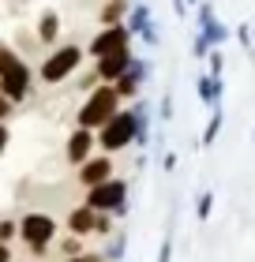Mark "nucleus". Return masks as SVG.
I'll list each match as a JSON object with an SVG mask.
<instances>
[{
  "label": "nucleus",
  "mask_w": 255,
  "mask_h": 262,
  "mask_svg": "<svg viewBox=\"0 0 255 262\" xmlns=\"http://www.w3.org/2000/svg\"><path fill=\"white\" fill-rule=\"evenodd\" d=\"M147 75H150V64H147V60H139V56H131L128 71L113 82L116 94H120V101H128V105L135 101V98H139V90H143V82H147Z\"/></svg>",
  "instance_id": "nucleus-10"
},
{
  "label": "nucleus",
  "mask_w": 255,
  "mask_h": 262,
  "mask_svg": "<svg viewBox=\"0 0 255 262\" xmlns=\"http://www.w3.org/2000/svg\"><path fill=\"white\" fill-rule=\"evenodd\" d=\"M128 11H131L128 0H105L98 8V23L102 27H120V23H128Z\"/></svg>",
  "instance_id": "nucleus-18"
},
{
  "label": "nucleus",
  "mask_w": 255,
  "mask_h": 262,
  "mask_svg": "<svg viewBox=\"0 0 255 262\" xmlns=\"http://www.w3.org/2000/svg\"><path fill=\"white\" fill-rule=\"evenodd\" d=\"M87 60V49L83 45H56L53 53H45V60L38 64V79L45 82V86H56V82H64L68 75H75L79 64Z\"/></svg>",
  "instance_id": "nucleus-3"
},
{
  "label": "nucleus",
  "mask_w": 255,
  "mask_h": 262,
  "mask_svg": "<svg viewBox=\"0 0 255 262\" xmlns=\"http://www.w3.org/2000/svg\"><path fill=\"white\" fill-rule=\"evenodd\" d=\"M128 30H131V38H143L147 49H158V41H162V34L154 27V15H150V8L143 4V0H135L131 11H128Z\"/></svg>",
  "instance_id": "nucleus-9"
},
{
  "label": "nucleus",
  "mask_w": 255,
  "mask_h": 262,
  "mask_svg": "<svg viewBox=\"0 0 255 262\" xmlns=\"http://www.w3.org/2000/svg\"><path fill=\"white\" fill-rule=\"evenodd\" d=\"M222 71H225V53L222 49H210V56H206V75L222 79Z\"/></svg>",
  "instance_id": "nucleus-23"
},
{
  "label": "nucleus",
  "mask_w": 255,
  "mask_h": 262,
  "mask_svg": "<svg viewBox=\"0 0 255 262\" xmlns=\"http://www.w3.org/2000/svg\"><path fill=\"white\" fill-rule=\"evenodd\" d=\"M191 56H199V60H206V56H210V41H206L199 30H195V38H191Z\"/></svg>",
  "instance_id": "nucleus-28"
},
{
  "label": "nucleus",
  "mask_w": 255,
  "mask_h": 262,
  "mask_svg": "<svg viewBox=\"0 0 255 262\" xmlns=\"http://www.w3.org/2000/svg\"><path fill=\"white\" fill-rule=\"evenodd\" d=\"M56 240H60V251H64V258H75V255H83V240H79V236L64 232V236H56Z\"/></svg>",
  "instance_id": "nucleus-22"
},
{
  "label": "nucleus",
  "mask_w": 255,
  "mask_h": 262,
  "mask_svg": "<svg viewBox=\"0 0 255 262\" xmlns=\"http://www.w3.org/2000/svg\"><path fill=\"white\" fill-rule=\"evenodd\" d=\"M30 90H34V71H30V64H27V60L11 64L4 75H0V94H4L11 105L27 101V98H30Z\"/></svg>",
  "instance_id": "nucleus-7"
},
{
  "label": "nucleus",
  "mask_w": 255,
  "mask_h": 262,
  "mask_svg": "<svg viewBox=\"0 0 255 262\" xmlns=\"http://www.w3.org/2000/svg\"><path fill=\"white\" fill-rule=\"evenodd\" d=\"M195 90H199V101L206 109H222V94H225V82L214 79V75H199L195 79Z\"/></svg>",
  "instance_id": "nucleus-16"
},
{
  "label": "nucleus",
  "mask_w": 255,
  "mask_h": 262,
  "mask_svg": "<svg viewBox=\"0 0 255 262\" xmlns=\"http://www.w3.org/2000/svg\"><path fill=\"white\" fill-rule=\"evenodd\" d=\"M11 113H15V105H11L4 94H0V124H8V116H11Z\"/></svg>",
  "instance_id": "nucleus-32"
},
{
  "label": "nucleus",
  "mask_w": 255,
  "mask_h": 262,
  "mask_svg": "<svg viewBox=\"0 0 255 262\" xmlns=\"http://www.w3.org/2000/svg\"><path fill=\"white\" fill-rule=\"evenodd\" d=\"M8 142H11V131H8V124H0V158L8 154Z\"/></svg>",
  "instance_id": "nucleus-33"
},
{
  "label": "nucleus",
  "mask_w": 255,
  "mask_h": 262,
  "mask_svg": "<svg viewBox=\"0 0 255 262\" xmlns=\"http://www.w3.org/2000/svg\"><path fill=\"white\" fill-rule=\"evenodd\" d=\"M214 202H218V195L210 191V187H206V191H199V199H195V217L206 225L210 221V213H214Z\"/></svg>",
  "instance_id": "nucleus-20"
},
{
  "label": "nucleus",
  "mask_w": 255,
  "mask_h": 262,
  "mask_svg": "<svg viewBox=\"0 0 255 262\" xmlns=\"http://www.w3.org/2000/svg\"><path fill=\"white\" fill-rule=\"evenodd\" d=\"M158 116H162V124L173 120V90H165V94H162V113H158Z\"/></svg>",
  "instance_id": "nucleus-29"
},
{
  "label": "nucleus",
  "mask_w": 255,
  "mask_h": 262,
  "mask_svg": "<svg viewBox=\"0 0 255 262\" xmlns=\"http://www.w3.org/2000/svg\"><path fill=\"white\" fill-rule=\"evenodd\" d=\"M173 11H176V19H188V0H173Z\"/></svg>",
  "instance_id": "nucleus-36"
},
{
  "label": "nucleus",
  "mask_w": 255,
  "mask_h": 262,
  "mask_svg": "<svg viewBox=\"0 0 255 262\" xmlns=\"http://www.w3.org/2000/svg\"><path fill=\"white\" fill-rule=\"evenodd\" d=\"M233 34H237V41L244 45V49H251V45H255V27H251V23H240Z\"/></svg>",
  "instance_id": "nucleus-26"
},
{
  "label": "nucleus",
  "mask_w": 255,
  "mask_h": 262,
  "mask_svg": "<svg viewBox=\"0 0 255 262\" xmlns=\"http://www.w3.org/2000/svg\"><path fill=\"white\" fill-rule=\"evenodd\" d=\"M195 19H199V34L210 41V49H222V45L229 41V27H225V23H218L214 4L199 0V4H195Z\"/></svg>",
  "instance_id": "nucleus-11"
},
{
  "label": "nucleus",
  "mask_w": 255,
  "mask_h": 262,
  "mask_svg": "<svg viewBox=\"0 0 255 262\" xmlns=\"http://www.w3.org/2000/svg\"><path fill=\"white\" fill-rule=\"evenodd\" d=\"M131 41L135 38H131L128 23H120V27H98V34L87 45V56L102 60V56H113V53H131Z\"/></svg>",
  "instance_id": "nucleus-6"
},
{
  "label": "nucleus",
  "mask_w": 255,
  "mask_h": 262,
  "mask_svg": "<svg viewBox=\"0 0 255 262\" xmlns=\"http://www.w3.org/2000/svg\"><path fill=\"white\" fill-rule=\"evenodd\" d=\"M113 213H98V225H94V236H98V240H105L109 232H113Z\"/></svg>",
  "instance_id": "nucleus-27"
},
{
  "label": "nucleus",
  "mask_w": 255,
  "mask_h": 262,
  "mask_svg": "<svg viewBox=\"0 0 255 262\" xmlns=\"http://www.w3.org/2000/svg\"><path fill=\"white\" fill-rule=\"evenodd\" d=\"M176 161H180V158H176V150H169L165 158H162V169H165V172H173V169H176Z\"/></svg>",
  "instance_id": "nucleus-34"
},
{
  "label": "nucleus",
  "mask_w": 255,
  "mask_h": 262,
  "mask_svg": "<svg viewBox=\"0 0 255 262\" xmlns=\"http://www.w3.org/2000/svg\"><path fill=\"white\" fill-rule=\"evenodd\" d=\"M131 56H135V53H113V56H102V60H94V68H98V79H102V82H116V79L128 71Z\"/></svg>",
  "instance_id": "nucleus-15"
},
{
  "label": "nucleus",
  "mask_w": 255,
  "mask_h": 262,
  "mask_svg": "<svg viewBox=\"0 0 255 262\" xmlns=\"http://www.w3.org/2000/svg\"><path fill=\"white\" fill-rule=\"evenodd\" d=\"M251 56H255V45H251Z\"/></svg>",
  "instance_id": "nucleus-38"
},
{
  "label": "nucleus",
  "mask_w": 255,
  "mask_h": 262,
  "mask_svg": "<svg viewBox=\"0 0 255 262\" xmlns=\"http://www.w3.org/2000/svg\"><path fill=\"white\" fill-rule=\"evenodd\" d=\"M158 262H173V236L162 240V247H158Z\"/></svg>",
  "instance_id": "nucleus-30"
},
{
  "label": "nucleus",
  "mask_w": 255,
  "mask_h": 262,
  "mask_svg": "<svg viewBox=\"0 0 255 262\" xmlns=\"http://www.w3.org/2000/svg\"><path fill=\"white\" fill-rule=\"evenodd\" d=\"M124 251H128V232H120L116 240L105 247V255H102V258H105V262H120V258H124Z\"/></svg>",
  "instance_id": "nucleus-21"
},
{
  "label": "nucleus",
  "mask_w": 255,
  "mask_h": 262,
  "mask_svg": "<svg viewBox=\"0 0 255 262\" xmlns=\"http://www.w3.org/2000/svg\"><path fill=\"white\" fill-rule=\"evenodd\" d=\"M87 206L94 213H113V217H128V180L120 176H109L105 184L87 187Z\"/></svg>",
  "instance_id": "nucleus-4"
},
{
  "label": "nucleus",
  "mask_w": 255,
  "mask_h": 262,
  "mask_svg": "<svg viewBox=\"0 0 255 262\" xmlns=\"http://www.w3.org/2000/svg\"><path fill=\"white\" fill-rule=\"evenodd\" d=\"M60 15L53 8H45L38 11V23H34V38H38V45H49V49H56V41H60Z\"/></svg>",
  "instance_id": "nucleus-14"
},
{
  "label": "nucleus",
  "mask_w": 255,
  "mask_h": 262,
  "mask_svg": "<svg viewBox=\"0 0 255 262\" xmlns=\"http://www.w3.org/2000/svg\"><path fill=\"white\" fill-rule=\"evenodd\" d=\"M222 124H225V113H222V109H210V120H206L203 135H199V146H203V150H210L214 142H218V135H222Z\"/></svg>",
  "instance_id": "nucleus-19"
},
{
  "label": "nucleus",
  "mask_w": 255,
  "mask_h": 262,
  "mask_svg": "<svg viewBox=\"0 0 255 262\" xmlns=\"http://www.w3.org/2000/svg\"><path fill=\"white\" fill-rule=\"evenodd\" d=\"M19 240V221L15 217H0V244Z\"/></svg>",
  "instance_id": "nucleus-25"
},
{
  "label": "nucleus",
  "mask_w": 255,
  "mask_h": 262,
  "mask_svg": "<svg viewBox=\"0 0 255 262\" xmlns=\"http://www.w3.org/2000/svg\"><path fill=\"white\" fill-rule=\"evenodd\" d=\"M98 82H102V79H98V68H90V71H87V75H83V82H79V86H83V90H87V94H90L94 86H98Z\"/></svg>",
  "instance_id": "nucleus-31"
},
{
  "label": "nucleus",
  "mask_w": 255,
  "mask_h": 262,
  "mask_svg": "<svg viewBox=\"0 0 255 262\" xmlns=\"http://www.w3.org/2000/svg\"><path fill=\"white\" fill-rule=\"evenodd\" d=\"M116 169H113V158H109V154H94V158L90 161H83L79 165V184L83 187H98V184H105L109 180V176H113Z\"/></svg>",
  "instance_id": "nucleus-12"
},
{
  "label": "nucleus",
  "mask_w": 255,
  "mask_h": 262,
  "mask_svg": "<svg viewBox=\"0 0 255 262\" xmlns=\"http://www.w3.org/2000/svg\"><path fill=\"white\" fill-rule=\"evenodd\" d=\"M124 109V101H120V94L113 82H98L90 94H87V101L79 105V113H75V127H87V131H98L105 127L113 116Z\"/></svg>",
  "instance_id": "nucleus-1"
},
{
  "label": "nucleus",
  "mask_w": 255,
  "mask_h": 262,
  "mask_svg": "<svg viewBox=\"0 0 255 262\" xmlns=\"http://www.w3.org/2000/svg\"><path fill=\"white\" fill-rule=\"evenodd\" d=\"M56 236H60V225H56V217H49V213L30 210V213L19 217V240L27 244V251L34 258H42L45 251H49V247L56 244Z\"/></svg>",
  "instance_id": "nucleus-2"
},
{
  "label": "nucleus",
  "mask_w": 255,
  "mask_h": 262,
  "mask_svg": "<svg viewBox=\"0 0 255 262\" xmlns=\"http://www.w3.org/2000/svg\"><path fill=\"white\" fill-rule=\"evenodd\" d=\"M94 225H98V213H94L87 202H79V206H71L68 210V221H64V229L71 236H79V240H87V236H94Z\"/></svg>",
  "instance_id": "nucleus-13"
},
{
  "label": "nucleus",
  "mask_w": 255,
  "mask_h": 262,
  "mask_svg": "<svg viewBox=\"0 0 255 262\" xmlns=\"http://www.w3.org/2000/svg\"><path fill=\"white\" fill-rule=\"evenodd\" d=\"M128 146H135V116H131V109H120L105 127H98V150L113 158Z\"/></svg>",
  "instance_id": "nucleus-5"
},
{
  "label": "nucleus",
  "mask_w": 255,
  "mask_h": 262,
  "mask_svg": "<svg viewBox=\"0 0 255 262\" xmlns=\"http://www.w3.org/2000/svg\"><path fill=\"white\" fill-rule=\"evenodd\" d=\"M94 154H98V131H87V127H71L68 131V142H64V158L68 165H79L90 161Z\"/></svg>",
  "instance_id": "nucleus-8"
},
{
  "label": "nucleus",
  "mask_w": 255,
  "mask_h": 262,
  "mask_svg": "<svg viewBox=\"0 0 255 262\" xmlns=\"http://www.w3.org/2000/svg\"><path fill=\"white\" fill-rule=\"evenodd\" d=\"M251 139H255V131H251Z\"/></svg>",
  "instance_id": "nucleus-39"
},
{
  "label": "nucleus",
  "mask_w": 255,
  "mask_h": 262,
  "mask_svg": "<svg viewBox=\"0 0 255 262\" xmlns=\"http://www.w3.org/2000/svg\"><path fill=\"white\" fill-rule=\"evenodd\" d=\"M0 262H11V244H0Z\"/></svg>",
  "instance_id": "nucleus-37"
},
{
  "label": "nucleus",
  "mask_w": 255,
  "mask_h": 262,
  "mask_svg": "<svg viewBox=\"0 0 255 262\" xmlns=\"http://www.w3.org/2000/svg\"><path fill=\"white\" fill-rule=\"evenodd\" d=\"M23 56L15 53V45H8V41H0V75H4V71L11 68V64H19Z\"/></svg>",
  "instance_id": "nucleus-24"
},
{
  "label": "nucleus",
  "mask_w": 255,
  "mask_h": 262,
  "mask_svg": "<svg viewBox=\"0 0 255 262\" xmlns=\"http://www.w3.org/2000/svg\"><path fill=\"white\" fill-rule=\"evenodd\" d=\"M64 262H105L102 255H94V251H83V255H75V258H64Z\"/></svg>",
  "instance_id": "nucleus-35"
},
{
  "label": "nucleus",
  "mask_w": 255,
  "mask_h": 262,
  "mask_svg": "<svg viewBox=\"0 0 255 262\" xmlns=\"http://www.w3.org/2000/svg\"><path fill=\"white\" fill-rule=\"evenodd\" d=\"M128 109H131V116H135V146H147L150 142V105L143 98H135Z\"/></svg>",
  "instance_id": "nucleus-17"
}]
</instances>
